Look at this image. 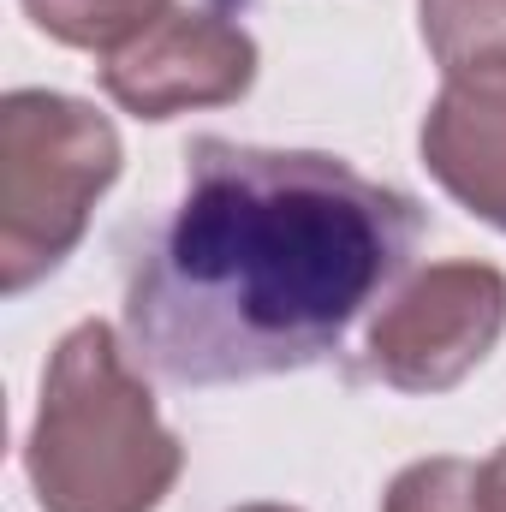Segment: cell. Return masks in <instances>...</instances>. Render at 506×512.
<instances>
[{
  "label": "cell",
  "mask_w": 506,
  "mask_h": 512,
  "mask_svg": "<svg viewBox=\"0 0 506 512\" xmlns=\"http://www.w3.org/2000/svg\"><path fill=\"white\" fill-rule=\"evenodd\" d=\"M173 0H24L30 24L60 42V48H84V54H114L131 36H143Z\"/></svg>",
  "instance_id": "cell-7"
},
{
  "label": "cell",
  "mask_w": 506,
  "mask_h": 512,
  "mask_svg": "<svg viewBox=\"0 0 506 512\" xmlns=\"http://www.w3.org/2000/svg\"><path fill=\"white\" fill-rule=\"evenodd\" d=\"M256 84V36L215 6H167L143 36L102 54V90L131 120L227 108Z\"/></svg>",
  "instance_id": "cell-5"
},
{
  "label": "cell",
  "mask_w": 506,
  "mask_h": 512,
  "mask_svg": "<svg viewBox=\"0 0 506 512\" xmlns=\"http://www.w3.org/2000/svg\"><path fill=\"white\" fill-rule=\"evenodd\" d=\"M381 512H489V489H483V465L471 459H417L405 465L387 495Z\"/></svg>",
  "instance_id": "cell-9"
},
{
  "label": "cell",
  "mask_w": 506,
  "mask_h": 512,
  "mask_svg": "<svg viewBox=\"0 0 506 512\" xmlns=\"http://www.w3.org/2000/svg\"><path fill=\"white\" fill-rule=\"evenodd\" d=\"M126 167L120 131L96 102L12 90L0 102V292L48 280L90 233L96 203Z\"/></svg>",
  "instance_id": "cell-3"
},
{
  "label": "cell",
  "mask_w": 506,
  "mask_h": 512,
  "mask_svg": "<svg viewBox=\"0 0 506 512\" xmlns=\"http://www.w3.org/2000/svg\"><path fill=\"white\" fill-rule=\"evenodd\" d=\"M483 489H489V512H506V441L495 459H483Z\"/></svg>",
  "instance_id": "cell-10"
},
{
  "label": "cell",
  "mask_w": 506,
  "mask_h": 512,
  "mask_svg": "<svg viewBox=\"0 0 506 512\" xmlns=\"http://www.w3.org/2000/svg\"><path fill=\"white\" fill-rule=\"evenodd\" d=\"M506 334V274L495 262L417 268L364 334V376L393 393L459 387Z\"/></svg>",
  "instance_id": "cell-4"
},
{
  "label": "cell",
  "mask_w": 506,
  "mask_h": 512,
  "mask_svg": "<svg viewBox=\"0 0 506 512\" xmlns=\"http://www.w3.org/2000/svg\"><path fill=\"white\" fill-rule=\"evenodd\" d=\"M233 512H298V507H274V501H251V507H233Z\"/></svg>",
  "instance_id": "cell-11"
},
{
  "label": "cell",
  "mask_w": 506,
  "mask_h": 512,
  "mask_svg": "<svg viewBox=\"0 0 506 512\" xmlns=\"http://www.w3.org/2000/svg\"><path fill=\"white\" fill-rule=\"evenodd\" d=\"M429 233L411 191L328 149L185 143V191L126 274V346L173 387L334 358Z\"/></svg>",
  "instance_id": "cell-1"
},
{
  "label": "cell",
  "mask_w": 506,
  "mask_h": 512,
  "mask_svg": "<svg viewBox=\"0 0 506 512\" xmlns=\"http://www.w3.org/2000/svg\"><path fill=\"white\" fill-rule=\"evenodd\" d=\"M417 149L429 179L465 215L506 233V60L441 72Z\"/></svg>",
  "instance_id": "cell-6"
},
{
  "label": "cell",
  "mask_w": 506,
  "mask_h": 512,
  "mask_svg": "<svg viewBox=\"0 0 506 512\" xmlns=\"http://www.w3.org/2000/svg\"><path fill=\"white\" fill-rule=\"evenodd\" d=\"M126 352L96 316L48 352L24 435V477L42 512H161L173 495L185 447Z\"/></svg>",
  "instance_id": "cell-2"
},
{
  "label": "cell",
  "mask_w": 506,
  "mask_h": 512,
  "mask_svg": "<svg viewBox=\"0 0 506 512\" xmlns=\"http://www.w3.org/2000/svg\"><path fill=\"white\" fill-rule=\"evenodd\" d=\"M417 30L441 72L506 60V0H417Z\"/></svg>",
  "instance_id": "cell-8"
}]
</instances>
